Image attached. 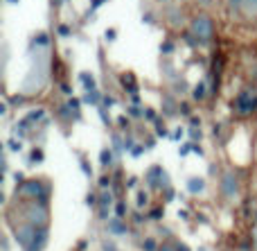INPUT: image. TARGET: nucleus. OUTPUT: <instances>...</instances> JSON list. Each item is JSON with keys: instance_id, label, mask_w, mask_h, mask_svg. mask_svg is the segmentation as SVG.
Segmentation results:
<instances>
[{"instance_id": "nucleus-1", "label": "nucleus", "mask_w": 257, "mask_h": 251, "mask_svg": "<svg viewBox=\"0 0 257 251\" xmlns=\"http://www.w3.org/2000/svg\"><path fill=\"white\" fill-rule=\"evenodd\" d=\"M14 235H16L23 251H43L45 244H48V226L25 222V224L14 229Z\"/></svg>"}, {"instance_id": "nucleus-2", "label": "nucleus", "mask_w": 257, "mask_h": 251, "mask_svg": "<svg viewBox=\"0 0 257 251\" xmlns=\"http://www.w3.org/2000/svg\"><path fill=\"white\" fill-rule=\"evenodd\" d=\"M18 195L25 197V199H32V202L43 204L45 199H48V195H50V186L43 184V181H39V179H27V181H23V184L18 186Z\"/></svg>"}, {"instance_id": "nucleus-3", "label": "nucleus", "mask_w": 257, "mask_h": 251, "mask_svg": "<svg viewBox=\"0 0 257 251\" xmlns=\"http://www.w3.org/2000/svg\"><path fill=\"white\" fill-rule=\"evenodd\" d=\"M190 34L194 36L199 43H208L214 36V21L210 16H205V14H201V16H196L194 21H192Z\"/></svg>"}, {"instance_id": "nucleus-4", "label": "nucleus", "mask_w": 257, "mask_h": 251, "mask_svg": "<svg viewBox=\"0 0 257 251\" xmlns=\"http://www.w3.org/2000/svg\"><path fill=\"white\" fill-rule=\"evenodd\" d=\"M235 107L239 113H244V116H248V113H253L257 109V91L253 89H244L239 95L235 98Z\"/></svg>"}, {"instance_id": "nucleus-5", "label": "nucleus", "mask_w": 257, "mask_h": 251, "mask_svg": "<svg viewBox=\"0 0 257 251\" xmlns=\"http://www.w3.org/2000/svg\"><path fill=\"white\" fill-rule=\"evenodd\" d=\"M25 217L30 224H39V226H48V208H45V204L41 202H34L30 208L25 211Z\"/></svg>"}, {"instance_id": "nucleus-6", "label": "nucleus", "mask_w": 257, "mask_h": 251, "mask_svg": "<svg viewBox=\"0 0 257 251\" xmlns=\"http://www.w3.org/2000/svg\"><path fill=\"white\" fill-rule=\"evenodd\" d=\"M163 184L165 186L169 184L167 172H165L160 165H151L149 172H147V186H149V188H160Z\"/></svg>"}, {"instance_id": "nucleus-7", "label": "nucleus", "mask_w": 257, "mask_h": 251, "mask_svg": "<svg viewBox=\"0 0 257 251\" xmlns=\"http://www.w3.org/2000/svg\"><path fill=\"white\" fill-rule=\"evenodd\" d=\"M221 190H223V195H226L228 199L237 197V193H239V184H237L235 172H226V175H223V179H221Z\"/></svg>"}, {"instance_id": "nucleus-8", "label": "nucleus", "mask_w": 257, "mask_h": 251, "mask_svg": "<svg viewBox=\"0 0 257 251\" xmlns=\"http://www.w3.org/2000/svg\"><path fill=\"white\" fill-rule=\"evenodd\" d=\"M187 190L192 195H201L205 190V181L201 177H192V179H187Z\"/></svg>"}, {"instance_id": "nucleus-9", "label": "nucleus", "mask_w": 257, "mask_h": 251, "mask_svg": "<svg viewBox=\"0 0 257 251\" xmlns=\"http://www.w3.org/2000/svg\"><path fill=\"white\" fill-rule=\"evenodd\" d=\"M111 202H113L111 193H102V195H99V208H102V211H99V217H102V220H106V217H108L106 208H111Z\"/></svg>"}, {"instance_id": "nucleus-10", "label": "nucleus", "mask_w": 257, "mask_h": 251, "mask_svg": "<svg viewBox=\"0 0 257 251\" xmlns=\"http://www.w3.org/2000/svg\"><path fill=\"white\" fill-rule=\"evenodd\" d=\"M50 45V36L45 34V32H39V34L32 39V48H36V50H45Z\"/></svg>"}, {"instance_id": "nucleus-11", "label": "nucleus", "mask_w": 257, "mask_h": 251, "mask_svg": "<svg viewBox=\"0 0 257 251\" xmlns=\"http://www.w3.org/2000/svg\"><path fill=\"white\" fill-rule=\"evenodd\" d=\"M241 12L246 18H255L257 16V0H244L241 3Z\"/></svg>"}, {"instance_id": "nucleus-12", "label": "nucleus", "mask_w": 257, "mask_h": 251, "mask_svg": "<svg viewBox=\"0 0 257 251\" xmlns=\"http://www.w3.org/2000/svg\"><path fill=\"white\" fill-rule=\"evenodd\" d=\"M108 231L115 235H126L128 233V226H124L120 220H108Z\"/></svg>"}, {"instance_id": "nucleus-13", "label": "nucleus", "mask_w": 257, "mask_h": 251, "mask_svg": "<svg viewBox=\"0 0 257 251\" xmlns=\"http://www.w3.org/2000/svg\"><path fill=\"white\" fill-rule=\"evenodd\" d=\"M79 79L84 81V89L86 91H97V84H95V77L93 75H88V72H81Z\"/></svg>"}, {"instance_id": "nucleus-14", "label": "nucleus", "mask_w": 257, "mask_h": 251, "mask_svg": "<svg viewBox=\"0 0 257 251\" xmlns=\"http://www.w3.org/2000/svg\"><path fill=\"white\" fill-rule=\"evenodd\" d=\"M99 100H104V98H99L97 91H86V95H84V104H93V107H97Z\"/></svg>"}, {"instance_id": "nucleus-15", "label": "nucleus", "mask_w": 257, "mask_h": 251, "mask_svg": "<svg viewBox=\"0 0 257 251\" xmlns=\"http://www.w3.org/2000/svg\"><path fill=\"white\" fill-rule=\"evenodd\" d=\"M43 116H45V111H43V109H36V111L27 113V116H25V120L30 122V125H34V122H39V120H41V118H43Z\"/></svg>"}, {"instance_id": "nucleus-16", "label": "nucleus", "mask_w": 257, "mask_h": 251, "mask_svg": "<svg viewBox=\"0 0 257 251\" xmlns=\"http://www.w3.org/2000/svg\"><path fill=\"white\" fill-rule=\"evenodd\" d=\"M99 161H102L104 168L111 165V163H113V152H111V149H102V156H99Z\"/></svg>"}, {"instance_id": "nucleus-17", "label": "nucleus", "mask_w": 257, "mask_h": 251, "mask_svg": "<svg viewBox=\"0 0 257 251\" xmlns=\"http://www.w3.org/2000/svg\"><path fill=\"white\" fill-rule=\"evenodd\" d=\"M7 147L12 149V152H21V149H23V143H21V140H16V138H9V140H7Z\"/></svg>"}, {"instance_id": "nucleus-18", "label": "nucleus", "mask_w": 257, "mask_h": 251, "mask_svg": "<svg viewBox=\"0 0 257 251\" xmlns=\"http://www.w3.org/2000/svg\"><path fill=\"white\" fill-rule=\"evenodd\" d=\"M203 95H205V81H201L194 89V100H203Z\"/></svg>"}, {"instance_id": "nucleus-19", "label": "nucleus", "mask_w": 257, "mask_h": 251, "mask_svg": "<svg viewBox=\"0 0 257 251\" xmlns=\"http://www.w3.org/2000/svg\"><path fill=\"white\" fill-rule=\"evenodd\" d=\"M147 202H149L147 193H145V190H140V193H138V208H145V206H147Z\"/></svg>"}, {"instance_id": "nucleus-20", "label": "nucleus", "mask_w": 257, "mask_h": 251, "mask_svg": "<svg viewBox=\"0 0 257 251\" xmlns=\"http://www.w3.org/2000/svg\"><path fill=\"white\" fill-rule=\"evenodd\" d=\"M142 249H145V251H158V247H156V242L151 238H147L145 242H142Z\"/></svg>"}, {"instance_id": "nucleus-21", "label": "nucleus", "mask_w": 257, "mask_h": 251, "mask_svg": "<svg viewBox=\"0 0 257 251\" xmlns=\"http://www.w3.org/2000/svg\"><path fill=\"white\" fill-rule=\"evenodd\" d=\"M41 161H43V152H41V149H34L30 156V163H41Z\"/></svg>"}, {"instance_id": "nucleus-22", "label": "nucleus", "mask_w": 257, "mask_h": 251, "mask_svg": "<svg viewBox=\"0 0 257 251\" xmlns=\"http://www.w3.org/2000/svg\"><path fill=\"white\" fill-rule=\"evenodd\" d=\"M79 163H81V170H84V175H86V177H90V175H93V170H90L88 161H86V158H84V156H81V158H79Z\"/></svg>"}, {"instance_id": "nucleus-23", "label": "nucleus", "mask_w": 257, "mask_h": 251, "mask_svg": "<svg viewBox=\"0 0 257 251\" xmlns=\"http://www.w3.org/2000/svg\"><path fill=\"white\" fill-rule=\"evenodd\" d=\"M104 3H106V0H90V12H88V16L99 7V5H104Z\"/></svg>"}, {"instance_id": "nucleus-24", "label": "nucleus", "mask_w": 257, "mask_h": 251, "mask_svg": "<svg viewBox=\"0 0 257 251\" xmlns=\"http://www.w3.org/2000/svg\"><path fill=\"white\" fill-rule=\"evenodd\" d=\"M142 116H147V120H149V122H156V113L151 111V109H145V111H142Z\"/></svg>"}, {"instance_id": "nucleus-25", "label": "nucleus", "mask_w": 257, "mask_h": 251, "mask_svg": "<svg viewBox=\"0 0 257 251\" xmlns=\"http://www.w3.org/2000/svg\"><path fill=\"white\" fill-rule=\"evenodd\" d=\"M115 213H117V217H124V215H126V206H124V204H117V206H115Z\"/></svg>"}, {"instance_id": "nucleus-26", "label": "nucleus", "mask_w": 257, "mask_h": 251, "mask_svg": "<svg viewBox=\"0 0 257 251\" xmlns=\"http://www.w3.org/2000/svg\"><path fill=\"white\" fill-rule=\"evenodd\" d=\"M158 251H178V249H176V244H167V242H163V244L158 247Z\"/></svg>"}, {"instance_id": "nucleus-27", "label": "nucleus", "mask_w": 257, "mask_h": 251, "mask_svg": "<svg viewBox=\"0 0 257 251\" xmlns=\"http://www.w3.org/2000/svg\"><path fill=\"white\" fill-rule=\"evenodd\" d=\"M160 50H163V52H172V50H174V43H172V41H165V43L160 45Z\"/></svg>"}, {"instance_id": "nucleus-28", "label": "nucleus", "mask_w": 257, "mask_h": 251, "mask_svg": "<svg viewBox=\"0 0 257 251\" xmlns=\"http://www.w3.org/2000/svg\"><path fill=\"white\" fill-rule=\"evenodd\" d=\"M241 3H244V0H228V7L230 9H241Z\"/></svg>"}, {"instance_id": "nucleus-29", "label": "nucleus", "mask_w": 257, "mask_h": 251, "mask_svg": "<svg viewBox=\"0 0 257 251\" xmlns=\"http://www.w3.org/2000/svg\"><path fill=\"white\" fill-rule=\"evenodd\" d=\"M140 154H142V147H140V145H136V147L131 149V156H136V158H138Z\"/></svg>"}, {"instance_id": "nucleus-30", "label": "nucleus", "mask_w": 257, "mask_h": 251, "mask_svg": "<svg viewBox=\"0 0 257 251\" xmlns=\"http://www.w3.org/2000/svg\"><path fill=\"white\" fill-rule=\"evenodd\" d=\"M59 34H61V36H68V34H70V30H68L66 25H59Z\"/></svg>"}, {"instance_id": "nucleus-31", "label": "nucleus", "mask_w": 257, "mask_h": 251, "mask_svg": "<svg viewBox=\"0 0 257 251\" xmlns=\"http://www.w3.org/2000/svg\"><path fill=\"white\" fill-rule=\"evenodd\" d=\"M190 149H192V145H190V143L183 145V147H181V156H187V152H190Z\"/></svg>"}, {"instance_id": "nucleus-32", "label": "nucleus", "mask_w": 257, "mask_h": 251, "mask_svg": "<svg viewBox=\"0 0 257 251\" xmlns=\"http://www.w3.org/2000/svg\"><path fill=\"white\" fill-rule=\"evenodd\" d=\"M176 249H178V251H190V247H187L185 242H176Z\"/></svg>"}, {"instance_id": "nucleus-33", "label": "nucleus", "mask_w": 257, "mask_h": 251, "mask_svg": "<svg viewBox=\"0 0 257 251\" xmlns=\"http://www.w3.org/2000/svg\"><path fill=\"white\" fill-rule=\"evenodd\" d=\"M172 138H174V140H181V138H183V129H176V131H174Z\"/></svg>"}, {"instance_id": "nucleus-34", "label": "nucleus", "mask_w": 257, "mask_h": 251, "mask_svg": "<svg viewBox=\"0 0 257 251\" xmlns=\"http://www.w3.org/2000/svg\"><path fill=\"white\" fill-rule=\"evenodd\" d=\"M113 104H115V100L113 98H104V107H113Z\"/></svg>"}, {"instance_id": "nucleus-35", "label": "nucleus", "mask_w": 257, "mask_h": 251, "mask_svg": "<svg viewBox=\"0 0 257 251\" xmlns=\"http://www.w3.org/2000/svg\"><path fill=\"white\" fill-rule=\"evenodd\" d=\"M160 215H163V211H160V208H156V211H151V217H154V220H158Z\"/></svg>"}, {"instance_id": "nucleus-36", "label": "nucleus", "mask_w": 257, "mask_h": 251, "mask_svg": "<svg viewBox=\"0 0 257 251\" xmlns=\"http://www.w3.org/2000/svg\"><path fill=\"white\" fill-rule=\"evenodd\" d=\"M113 39H115V30H108L106 32V41H113Z\"/></svg>"}, {"instance_id": "nucleus-37", "label": "nucleus", "mask_w": 257, "mask_h": 251, "mask_svg": "<svg viewBox=\"0 0 257 251\" xmlns=\"http://www.w3.org/2000/svg\"><path fill=\"white\" fill-rule=\"evenodd\" d=\"M253 240H255V251H257V229L253 231Z\"/></svg>"}, {"instance_id": "nucleus-38", "label": "nucleus", "mask_w": 257, "mask_h": 251, "mask_svg": "<svg viewBox=\"0 0 257 251\" xmlns=\"http://www.w3.org/2000/svg\"><path fill=\"white\" fill-rule=\"evenodd\" d=\"M54 3H57V5H61V3H63V0H54Z\"/></svg>"}]
</instances>
